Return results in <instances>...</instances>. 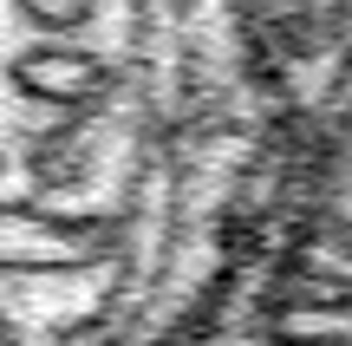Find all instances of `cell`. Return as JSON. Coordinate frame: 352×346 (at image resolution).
<instances>
[{"label": "cell", "mask_w": 352, "mask_h": 346, "mask_svg": "<svg viewBox=\"0 0 352 346\" xmlns=\"http://www.w3.org/2000/svg\"><path fill=\"white\" fill-rule=\"evenodd\" d=\"M267 20V13H261ZM241 0H0V346H202L287 157Z\"/></svg>", "instance_id": "6da1fadb"}, {"label": "cell", "mask_w": 352, "mask_h": 346, "mask_svg": "<svg viewBox=\"0 0 352 346\" xmlns=\"http://www.w3.org/2000/svg\"><path fill=\"white\" fill-rule=\"evenodd\" d=\"M267 346H352V327H307V321H280Z\"/></svg>", "instance_id": "3957f363"}, {"label": "cell", "mask_w": 352, "mask_h": 346, "mask_svg": "<svg viewBox=\"0 0 352 346\" xmlns=\"http://www.w3.org/2000/svg\"><path fill=\"white\" fill-rule=\"evenodd\" d=\"M346 196H352V170H346Z\"/></svg>", "instance_id": "5b68a950"}, {"label": "cell", "mask_w": 352, "mask_h": 346, "mask_svg": "<svg viewBox=\"0 0 352 346\" xmlns=\"http://www.w3.org/2000/svg\"><path fill=\"white\" fill-rule=\"evenodd\" d=\"M267 314H274V321L346 327L352 321V268L333 261V255H294L287 248L274 288H267Z\"/></svg>", "instance_id": "7a4b0ae2"}, {"label": "cell", "mask_w": 352, "mask_h": 346, "mask_svg": "<svg viewBox=\"0 0 352 346\" xmlns=\"http://www.w3.org/2000/svg\"><path fill=\"white\" fill-rule=\"evenodd\" d=\"M320 242L333 248V261H346V268H352V216H340V209H320Z\"/></svg>", "instance_id": "277c9868"}]
</instances>
